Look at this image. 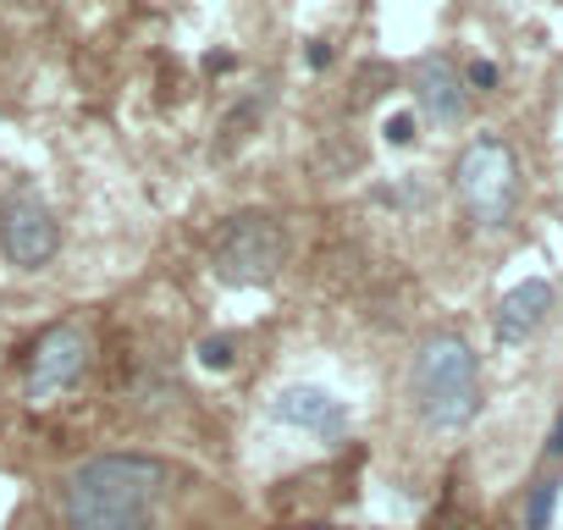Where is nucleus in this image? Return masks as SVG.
<instances>
[{
  "mask_svg": "<svg viewBox=\"0 0 563 530\" xmlns=\"http://www.w3.org/2000/svg\"><path fill=\"white\" fill-rule=\"evenodd\" d=\"M161 492H166L161 459H144V453L89 459L67 481V525L73 530H150Z\"/></svg>",
  "mask_w": 563,
  "mask_h": 530,
  "instance_id": "nucleus-1",
  "label": "nucleus"
},
{
  "mask_svg": "<svg viewBox=\"0 0 563 530\" xmlns=\"http://www.w3.org/2000/svg\"><path fill=\"white\" fill-rule=\"evenodd\" d=\"M409 393H415V409L426 415V426H437V431L470 426L475 409H481V365H475V349H470L459 332L426 338L420 354H415V371H409Z\"/></svg>",
  "mask_w": 563,
  "mask_h": 530,
  "instance_id": "nucleus-2",
  "label": "nucleus"
},
{
  "mask_svg": "<svg viewBox=\"0 0 563 530\" xmlns=\"http://www.w3.org/2000/svg\"><path fill=\"white\" fill-rule=\"evenodd\" d=\"M453 194L481 232H503L519 210V155L508 139L481 133L453 161Z\"/></svg>",
  "mask_w": 563,
  "mask_h": 530,
  "instance_id": "nucleus-3",
  "label": "nucleus"
},
{
  "mask_svg": "<svg viewBox=\"0 0 563 530\" xmlns=\"http://www.w3.org/2000/svg\"><path fill=\"white\" fill-rule=\"evenodd\" d=\"M282 260H288V232H282L276 216L265 210H243L232 216L216 243H210V272L227 283V288H260L282 272Z\"/></svg>",
  "mask_w": 563,
  "mask_h": 530,
  "instance_id": "nucleus-4",
  "label": "nucleus"
},
{
  "mask_svg": "<svg viewBox=\"0 0 563 530\" xmlns=\"http://www.w3.org/2000/svg\"><path fill=\"white\" fill-rule=\"evenodd\" d=\"M0 249H7L12 265H23V272H40V265L56 260L62 249V221L56 210L40 199V188L18 183L0 194Z\"/></svg>",
  "mask_w": 563,
  "mask_h": 530,
  "instance_id": "nucleus-5",
  "label": "nucleus"
},
{
  "mask_svg": "<svg viewBox=\"0 0 563 530\" xmlns=\"http://www.w3.org/2000/svg\"><path fill=\"white\" fill-rule=\"evenodd\" d=\"M84 371H89V332H84L78 321H62V327H51V332L34 343V354H29V398H34V404H51V398L67 393Z\"/></svg>",
  "mask_w": 563,
  "mask_h": 530,
  "instance_id": "nucleus-6",
  "label": "nucleus"
},
{
  "mask_svg": "<svg viewBox=\"0 0 563 530\" xmlns=\"http://www.w3.org/2000/svg\"><path fill=\"white\" fill-rule=\"evenodd\" d=\"M415 106H420L437 128L464 122L470 89H464V78H459V67H453L448 56H420V62H415Z\"/></svg>",
  "mask_w": 563,
  "mask_h": 530,
  "instance_id": "nucleus-7",
  "label": "nucleus"
},
{
  "mask_svg": "<svg viewBox=\"0 0 563 530\" xmlns=\"http://www.w3.org/2000/svg\"><path fill=\"white\" fill-rule=\"evenodd\" d=\"M276 420H288V426H305V431H316V437H343L349 431V409L332 398V393H321V387H288L276 398Z\"/></svg>",
  "mask_w": 563,
  "mask_h": 530,
  "instance_id": "nucleus-8",
  "label": "nucleus"
},
{
  "mask_svg": "<svg viewBox=\"0 0 563 530\" xmlns=\"http://www.w3.org/2000/svg\"><path fill=\"white\" fill-rule=\"evenodd\" d=\"M552 299H558V294H552V283H541V277L508 288L503 305H497V343H525V338L552 316Z\"/></svg>",
  "mask_w": 563,
  "mask_h": 530,
  "instance_id": "nucleus-9",
  "label": "nucleus"
},
{
  "mask_svg": "<svg viewBox=\"0 0 563 530\" xmlns=\"http://www.w3.org/2000/svg\"><path fill=\"white\" fill-rule=\"evenodd\" d=\"M552 508H558V481L547 475V481H536V492L525 503V530H547L552 525Z\"/></svg>",
  "mask_w": 563,
  "mask_h": 530,
  "instance_id": "nucleus-10",
  "label": "nucleus"
},
{
  "mask_svg": "<svg viewBox=\"0 0 563 530\" xmlns=\"http://www.w3.org/2000/svg\"><path fill=\"white\" fill-rule=\"evenodd\" d=\"M232 349H238L232 338H205V343H199V360H205L210 371H227V365H232Z\"/></svg>",
  "mask_w": 563,
  "mask_h": 530,
  "instance_id": "nucleus-11",
  "label": "nucleus"
},
{
  "mask_svg": "<svg viewBox=\"0 0 563 530\" xmlns=\"http://www.w3.org/2000/svg\"><path fill=\"white\" fill-rule=\"evenodd\" d=\"M382 133H387V144H409L415 139V117H387Z\"/></svg>",
  "mask_w": 563,
  "mask_h": 530,
  "instance_id": "nucleus-12",
  "label": "nucleus"
},
{
  "mask_svg": "<svg viewBox=\"0 0 563 530\" xmlns=\"http://www.w3.org/2000/svg\"><path fill=\"white\" fill-rule=\"evenodd\" d=\"M464 84H470V89H492V84H497V67H492V62H475Z\"/></svg>",
  "mask_w": 563,
  "mask_h": 530,
  "instance_id": "nucleus-13",
  "label": "nucleus"
},
{
  "mask_svg": "<svg viewBox=\"0 0 563 530\" xmlns=\"http://www.w3.org/2000/svg\"><path fill=\"white\" fill-rule=\"evenodd\" d=\"M547 453L563 459V409H558V420H552V431H547Z\"/></svg>",
  "mask_w": 563,
  "mask_h": 530,
  "instance_id": "nucleus-14",
  "label": "nucleus"
}]
</instances>
